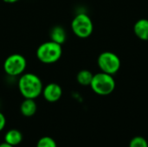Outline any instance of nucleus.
<instances>
[{
	"label": "nucleus",
	"mask_w": 148,
	"mask_h": 147,
	"mask_svg": "<svg viewBox=\"0 0 148 147\" xmlns=\"http://www.w3.org/2000/svg\"><path fill=\"white\" fill-rule=\"evenodd\" d=\"M17 87L20 94L24 99L38 98L43 89V84L41 78L33 73H23L20 75Z\"/></svg>",
	"instance_id": "1"
},
{
	"label": "nucleus",
	"mask_w": 148,
	"mask_h": 147,
	"mask_svg": "<svg viewBox=\"0 0 148 147\" xmlns=\"http://www.w3.org/2000/svg\"><path fill=\"white\" fill-rule=\"evenodd\" d=\"M62 55V48L53 41H47L42 42L36 49L37 59L44 64L56 63L60 60Z\"/></svg>",
	"instance_id": "2"
},
{
	"label": "nucleus",
	"mask_w": 148,
	"mask_h": 147,
	"mask_svg": "<svg viewBox=\"0 0 148 147\" xmlns=\"http://www.w3.org/2000/svg\"><path fill=\"white\" fill-rule=\"evenodd\" d=\"M115 80L112 75L101 72L94 75L90 84L91 89L98 95L106 96L112 94L115 89Z\"/></svg>",
	"instance_id": "3"
},
{
	"label": "nucleus",
	"mask_w": 148,
	"mask_h": 147,
	"mask_svg": "<svg viewBox=\"0 0 148 147\" xmlns=\"http://www.w3.org/2000/svg\"><path fill=\"white\" fill-rule=\"evenodd\" d=\"M71 29L73 33L79 38L89 37L94 30V23L92 19L86 13L81 12L75 15L71 22Z\"/></svg>",
	"instance_id": "4"
},
{
	"label": "nucleus",
	"mask_w": 148,
	"mask_h": 147,
	"mask_svg": "<svg viewBox=\"0 0 148 147\" xmlns=\"http://www.w3.org/2000/svg\"><path fill=\"white\" fill-rule=\"evenodd\" d=\"M27 68V60L21 54L10 55L3 62V68L5 74L11 77L23 75Z\"/></svg>",
	"instance_id": "5"
},
{
	"label": "nucleus",
	"mask_w": 148,
	"mask_h": 147,
	"mask_svg": "<svg viewBox=\"0 0 148 147\" xmlns=\"http://www.w3.org/2000/svg\"><path fill=\"white\" fill-rule=\"evenodd\" d=\"M97 64L101 72L113 75L120 70L121 62L116 54L110 51H105L98 56Z\"/></svg>",
	"instance_id": "6"
},
{
	"label": "nucleus",
	"mask_w": 148,
	"mask_h": 147,
	"mask_svg": "<svg viewBox=\"0 0 148 147\" xmlns=\"http://www.w3.org/2000/svg\"><path fill=\"white\" fill-rule=\"evenodd\" d=\"M42 94L46 101L49 103H55L62 98V88L58 83L50 82L45 87L43 86Z\"/></svg>",
	"instance_id": "7"
},
{
	"label": "nucleus",
	"mask_w": 148,
	"mask_h": 147,
	"mask_svg": "<svg viewBox=\"0 0 148 147\" xmlns=\"http://www.w3.org/2000/svg\"><path fill=\"white\" fill-rule=\"evenodd\" d=\"M37 105L34 99H24L20 105V112L23 116L29 118L36 114Z\"/></svg>",
	"instance_id": "8"
},
{
	"label": "nucleus",
	"mask_w": 148,
	"mask_h": 147,
	"mask_svg": "<svg viewBox=\"0 0 148 147\" xmlns=\"http://www.w3.org/2000/svg\"><path fill=\"white\" fill-rule=\"evenodd\" d=\"M134 31L139 39L148 41V19L142 18L138 20L134 26Z\"/></svg>",
	"instance_id": "9"
},
{
	"label": "nucleus",
	"mask_w": 148,
	"mask_h": 147,
	"mask_svg": "<svg viewBox=\"0 0 148 147\" xmlns=\"http://www.w3.org/2000/svg\"><path fill=\"white\" fill-rule=\"evenodd\" d=\"M3 139H4L5 143L10 145L12 146H16L22 143L23 136V133H21V131H19L18 129L12 128L6 132Z\"/></svg>",
	"instance_id": "10"
},
{
	"label": "nucleus",
	"mask_w": 148,
	"mask_h": 147,
	"mask_svg": "<svg viewBox=\"0 0 148 147\" xmlns=\"http://www.w3.org/2000/svg\"><path fill=\"white\" fill-rule=\"evenodd\" d=\"M50 40L62 45L67 40V33L63 27L56 25L50 30Z\"/></svg>",
	"instance_id": "11"
},
{
	"label": "nucleus",
	"mask_w": 148,
	"mask_h": 147,
	"mask_svg": "<svg viewBox=\"0 0 148 147\" xmlns=\"http://www.w3.org/2000/svg\"><path fill=\"white\" fill-rule=\"evenodd\" d=\"M93 77H94V75L91 71L88 69H82L78 72L76 75V81L82 86H84V87L90 86Z\"/></svg>",
	"instance_id": "12"
},
{
	"label": "nucleus",
	"mask_w": 148,
	"mask_h": 147,
	"mask_svg": "<svg viewBox=\"0 0 148 147\" xmlns=\"http://www.w3.org/2000/svg\"><path fill=\"white\" fill-rule=\"evenodd\" d=\"M36 147H57V144L53 138L49 136H43L38 139Z\"/></svg>",
	"instance_id": "13"
},
{
	"label": "nucleus",
	"mask_w": 148,
	"mask_h": 147,
	"mask_svg": "<svg viewBox=\"0 0 148 147\" xmlns=\"http://www.w3.org/2000/svg\"><path fill=\"white\" fill-rule=\"evenodd\" d=\"M128 147H148V143L142 136H135L130 140Z\"/></svg>",
	"instance_id": "14"
},
{
	"label": "nucleus",
	"mask_w": 148,
	"mask_h": 147,
	"mask_svg": "<svg viewBox=\"0 0 148 147\" xmlns=\"http://www.w3.org/2000/svg\"><path fill=\"white\" fill-rule=\"evenodd\" d=\"M6 126V118L4 116V114L0 112V132H2L4 127Z\"/></svg>",
	"instance_id": "15"
},
{
	"label": "nucleus",
	"mask_w": 148,
	"mask_h": 147,
	"mask_svg": "<svg viewBox=\"0 0 148 147\" xmlns=\"http://www.w3.org/2000/svg\"><path fill=\"white\" fill-rule=\"evenodd\" d=\"M2 1H3L6 3H16L20 0H2Z\"/></svg>",
	"instance_id": "16"
},
{
	"label": "nucleus",
	"mask_w": 148,
	"mask_h": 147,
	"mask_svg": "<svg viewBox=\"0 0 148 147\" xmlns=\"http://www.w3.org/2000/svg\"><path fill=\"white\" fill-rule=\"evenodd\" d=\"M0 147H15V146H10V145L7 144V143H5V142H3V143H1V144H0Z\"/></svg>",
	"instance_id": "17"
}]
</instances>
